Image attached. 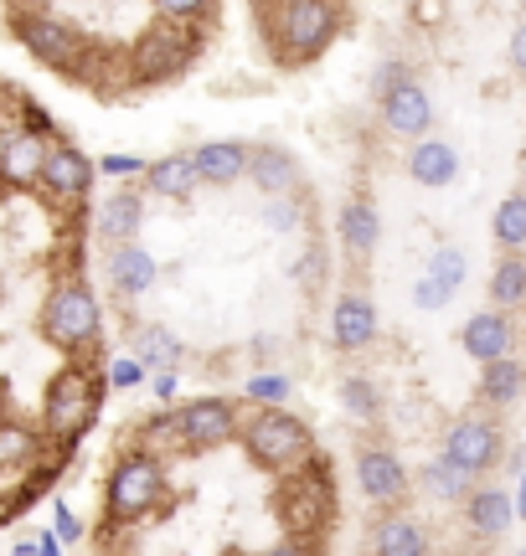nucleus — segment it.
Masks as SVG:
<instances>
[{
    "instance_id": "1",
    "label": "nucleus",
    "mask_w": 526,
    "mask_h": 556,
    "mask_svg": "<svg viewBox=\"0 0 526 556\" xmlns=\"http://www.w3.org/2000/svg\"><path fill=\"white\" fill-rule=\"evenodd\" d=\"M259 37L268 47L274 67H310L330 52V41L346 31L351 11L346 5H325V0H279V5H259Z\"/></svg>"
},
{
    "instance_id": "2",
    "label": "nucleus",
    "mask_w": 526,
    "mask_h": 556,
    "mask_svg": "<svg viewBox=\"0 0 526 556\" xmlns=\"http://www.w3.org/2000/svg\"><path fill=\"white\" fill-rule=\"evenodd\" d=\"M37 330L41 340L67 361H88L99 351L103 340V304L93 294V283H83V278H58L52 283V294L41 304L37 315Z\"/></svg>"
},
{
    "instance_id": "3",
    "label": "nucleus",
    "mask_w": 526,
    "mask_h": 556,
    "mask_svg": "<svg viewBox=\"0 0 526 556\" xmlns=\"http://www.w3.org/2000/svg\"><path fill=\"white\" fill-rule=\"evenodd\" d=\"M243 454L259 464L263 475H279V479H295L304 469H315L321 458H315V433H310V422L295 417L289 407H259L253 417H243Z\"/></svg>"
},
{
    "instance_id": "4",
    "label": "nucleus",
    "mask_w": 526,
    "mask_h": 556,
    "mask_svg": "<svg viewBox=\"0 0 526 556\" xmlns=\"http://www.w3.org/2000/svg\"><path fill=\"white\" fill-rule=\"evenodd\" d=\"M11 26L41 67L62 73L67 83L88 78V37L62 5H11Z\"/></svg>"
},
{
    "instance_id": "5",
    "label": "nucleus",
    "mask_w": 526,
    "mask_h": 556,
    "mask_svg": "<svg viewBox=\"0 0 526 556\" xmlns=\"http://www.w3.org/2000/svg\"><path fill=\"white\" fill-rule=\"evenodd\" d=\"M171 475H165V458L150 448H129L114 458V469L103 479V516L114 526H140L150 510H161Z\"/></svg>"
},
{
    "instance_id": "6",
    "label": "nucleus",
    "mask_w": 526,
    "mask_h": 556,
    "mask_svg": "<svg viewBox=\"0 0 526 556\" xmlns=\"http://www.w3.org/2000/svg\"><path fill=\"white\" fill-rule=\"evenodd\" d=\"M103 407V387L88 366H62L58 377L47 381V397H41V428L62 443H73L78 433L93 428V417Z\"/></svg>"
},
{
    "instance_id": "7",
    "label": "nucleus",
    "mask_w": 526,
    "mask_h": 556,
    "mask_svg": "<svg viewBox=\"0 0 526 556\" xmlns=\"http://www.w3.org/2000/svg\"><path fill=\"white\" fill-rule=\"evenodd\" d=\"M439 458L480 484L486 475H496L506 464V433H501V422L490 413H460L439 438Z\"/></svg>"
},
{
    "instance_id": "8",
    "label": "nucleus",
    "mask_w": 526,
    "mask_h": 556,
    "mask_svg": "<svg viewBox=\"0 0 526 556\" xmlns=\"http://www.w3.org/2000/svg\"><path fill=\"white\" fill-rule=\"evenodd\" d=\"M206 26H212V21H171V16L155 11V26L140 37V52H135V73H140V83L181 78L186 67L197 62V47H202Z\"/></svg>"
},
{
    "instance_id": "9",
    "label": "nucleus",
    "mask_w": 526,
    "mask_h": 556,
    "mask_svg": "<svg viewBox=\"0 0 526 556\" xmlns=\"http://www.w3.org/2000/svg\"><path fill=\"white\" fill-rule=\"evenodd\" d=\"M165 428L186 454H206V448H223L243 433V407L233 397H191L165 413Z\"/></svg>"
},
{
    "instance_id": "10",
    "label": "nucleus",
    "mask_w": 526,
    "mask_h": 556,
    "mask_svg": "<svg viewBox=\"0 0 526 556\" xmlns=\"http://www.w3.org/2000/svg\"><path fill=\"white\" fill-rule=\"evenodd\" d=\"M351 469H356V490L366 495V505H377L383 516L413 495V475H408L403 454L392 443H362Z\"/></svg>"
},
{
    "instance_id": "11",
    "label": "nucleus",
    "mask_w": 526,
    "mask_h": 556,
    "mask_svg": "<svg viewBox=\"0 0 526 556\" xmlns=\"http://www.w3.org/2000/svg\"><path fill=\"white\" fill-rule=\"evenodd\" d=\"M377 119H383L387 135L418 144V139H428V129H434V99H428L424 83L408 73L403 83H392L383 99H377Z\"/></svg>"
},
{
    "instance_id": "12",
    "label": "nucleus",
    "mask_w": 526,
    "mask_h": 556,
    "mask_svg": "<svg viewBox=\"0 0 526 556\" xmlns=\"http://www.w3.org/2000/svg\"><path fill=\"white\" fill-rule=\"evenodd\" d=\"M377 336H383V315H377L372 294L341 289L336 304H330V345H336L341 356H362V351L377 345Z\"/></svg>"
},
{
    "instance_id": "13",
    "label": "nucleus",
    "mask_w": 526,
    "mask_h": 556,
    "mask_svg": "<svg viewBox=\"0 0 526 556\" xmlns=\"http://www.w3.org/2000/svg\"><path fill=\"white\" fill-rule=\"evenodd\" d=\"M93 176H99V160H88L78 144L58 139L52 155H47V165H41V191L52 201H62V206H73V201H88Z\"/></svg>"
},
{
    "instance_id": "14",
    "label": "nucleus",
    "mask_w": 526,
    "mask_h": 556,
    "mask_svg": "<svg viewBox=\"0 0 526 556\" xmlns=\"http://www.w3.org/2000/svg\"><path fill=\"white\" fill-rule=\"evenodd\" d=\"M52 144H58V135H41V129H32V124L11 129V135L0 139V180L16 186V191L41 186V165H47V155H52Z\"/></svg>"
},
{
    "instance_id": "15",
    "label": "nucleus",
    "mask_w": 526,
    "mask_h": 556,
    "mask_svg": "<svg viewBox=\"0 0 526 556\" xmlns=\"http://www.w3.org/2000/svg\"><path fill=\"white\" fill-rule=\"evenodd\" d=\"M248 180L263 191V201L300 197L304 191V165L295 150L284 144H248Z\"/></svg>"
},
{
    "instance_id": "16",
    "label": "nucleus",
    "mask_w": 526,
    "mask_h": 556,
    "mask_svg": "<svg viewBox=\"0 0 526 556\" xmlns=\"http://www.w3.org/2000/svg\"><path fill=\"white\" fill-rule=\"evenodd\" d=\"M103 274H109V283H114V294L124 304H135V299H145L161 283V263H155V253L145 242H124V248H109Z\"/></svg>"
},
{
    "instance_id": "17",
    "label": "nucleus",
    "mask_w": 526,
    "mask_h": 556,
    "mask_svg": "<svg viewBox=\"0 0 526 556\" xmlns=\"http://www.w3.org/2000/svg\"><path fill=\"white\" fill-rule=\"evenodd\" d=\"M511 345H516V325H511V315H501V309H475V315L460 325V351H465L469 361H480V366L506 361Z\"/></svg>"
},
{
    "instance_id": "18",
    "label": "nucleus",
    "mask_w": 526,
    "mask_h": 556,
    "mask_svg": "<svg viewBox=\"0 0 526 556\" xmlns=\"http://www.w3.org/2000/svg\"><path fill=\"white\" fill-rule=\"evenodd\" d=\"M145 227V191L140 186H120L114 197L99 201V217H93V232L109 248H124V242H140Z\"/></svg>"
},
{
    "instance_id": "19",
    "label": "nucleus",
    "mask_w": 526,
    "mask_h": 556,
    "mask_svg": "<svg viewBox=\"0 0 526 556\" xmlns=\"http://www.w3.org/2000/svg\"><path fill=\"white\" fill-rule=\"evenodd\" d=\"M403 170L418 180V186H428V191H444V186H454V180H460L465 160H460V144L428 135V139H418V144H408Z\"/></svg>"
},
{
    "instance_id": "20",
    "label": "nucleus",
    "mask_w": 526,
    "mask_h": 556,
    "mask_svg": "<svg viewBox=\"0 0 526 556\" xmlns=\"http://www.w3.org/2000/svg\"><path fill=\"white\" fill-rule=\"evenodd\" d=\"M372 556H434V536L418 516L387 510L372 520Z\"/></svg>"
},
{
    "instance_id": "21",
    "label": "nucleus",
    "mask_w": 526,
    "mask_h": 556,
    "mask_svg": "<svg viewBox=\"0 0 526 556\" xmlns=\"http://www.w3.org/2000/svg\"><path fill=\"white\" fill-rule=\"evenodd\" d=\"M511 520H516V510H511V490H501V484H475L465 500V531L475 541H501L511 531Z\"/></svg>"
},
{
    "instance_id": "22",
    "label": "nucleus",
    "mask_w": 526,
    "mask_h": 556,
    "mask_svg": "<svg viewBox=\"0 0 526 556\" xmlns=\"http://www.w3.org/2000/svg\"><path fill=\"white\" fill-rule=\"evenodd\" d=\"M191 165H197L202 186H233L248 176V144L243 139H206L191 150Z\"/></svg>"
},
{
    "instance_id": "23",
    "label": "nucleus",
    "mask_w": 526,
    "mask_h": 556,
    "mask_svg": "<svg viewBox=\"0 0 526 556\" xmlns=\"http://www.w3.org/2000/svg\"><path fill=\"white\" fill-rule=\"evenodd\" d=\"M202 191L197 180V165H191V150L181 155H161L145 165V197H165V201H191Z\"/></svg>"
},
{
    "instance_id": "24",
    "label": "nucleus",
    "mask_w": 526,
    "mask_h": 556,
    "mask_svg": "<svg viewBox=\"0 0 526 556\" xmlns=\"http://www.w3.org/2000/svg\"><path fill=\"white\" fill-rule=\"evenodd\" d=\"M336 227H341V242L346 253L356 263H366L372 253H377V242H383V217H377V206L366 197H351L341 206V217H336Z\"/></svg>"
},
{
    "instance_id": "25",
    "label": "nucleus",
    "mask_w": 526,
    "mask_h": 556,
    "mask_svg": "<svg viewBox=\"0 0 526 556\" xmlns=\"http://www.w3.org/2000/svg\"><path fill=\"white\" fill-rule=\"evenodd\" d=\"M129 356L140 361L150 377H165V371H181V361H186V345L176 330H165V325H145L140 336H135V351Z\"/></svg>"
},
{
    "instance_id": "26",
    "label": "nucleus",
    "mask_w": 526,
    "mask_h": 556,
    "mask_svg": "<svg viewBox=\"0 0 526 556\" xmlns=\"http://www.w3.org/2000/svg\"><path fill=\"white\" fill-rule=\"evenodd\" d=\"M480 407H516L522 402V392H526V366L516 356H506V361H496V366H480Z\"/></svg>"
},
{
    "instance_id": "27",
    "label": "nucleus",
    "mask_w": 526,
    "mask_h": 556,
    "mask_svg": "<svg viewBox=\"0 0 526 556\" xmlns=\"http://www.w3.org/2000/svg\"><path fill=\"white\" fill-rule=\"evenodd\" d=\"M490 309H501V315H511V309H522L526 304V258L522 253H501L496 258V268H490Z\"/></svg>"
},
{
    "instance_id": "28",
    "label": "nucleus",
    "mask_w": 526,
    "mask_h": 556,
    "mask_svg": "<svg viewBox=\"0 0 526 556\" xmlns=\"http://www.w3.org/2000/svg\"><path fill=\"white\" fill-rule=\"evenodd\" d=\"M418 484H424V495L439 500V505H465L469 490H475V479H465L460 469H454V464H444L439 454H434L424 469H418Z\"/></svg>"
},
{
    "instance_id": "29",
    "label": "nucleus",
    "mask_w": 526,
    "mask_h": 556,
    "mask_svg": "<svg viewBox=\"0 0 526 556\" xmlns=\"http://www.w3.org/2000/svg\"><path fill=\"white\" fill-rule=\"evenodd\" d=\"M490 238L501 253H526V191H511L496 217H490Z\"/></svg>"
},
{
    "instance_id": "30",
    "label": "nucleus",
    "mask_w": 526,
    "mask_h": 556,
    "mask_svg": "<svg viewBox=\"0 0 526 556\" xmlns=\"http://www.w3.org/2000/svg\"><path fill=\"white\" fill-rule=\"evenodd\" d=\"M341 407L351 422H377L383 417V387L366 371H351V377H341Z\"/></svg>"
},
{
    "instance_id": "31",
    "label": "nucleus",
    "mask_w": 526,
    "mask_h": 556,
    "mask_svg": "<svg viewBox=\"0 0 526 556\" xmlns=\"http://www.w3.org/2000/svg\"><path fill=\"white\" fill-rule=\"evenodd\" d=\"M424 278H434L439 289H444L449 299L465 289V278H469V258H465V248H454V242H439L434 253H428V268Z\"/></svg>"
},
{
    "instance_id": "32",
    "label": "nucleus",
    "mask_w": 526,
    "mask_h": 556,
    "mask_svg": "<svg viewBox=\"0 0 526 556\" xmlns=\"http://www.w3.org/2000/svg\"><path fill=\"white\" fill-rule=\"evenodd\" d=\"M243 397L253 402V407H289V402H295V377L279 371V366H263V371H253V377L243 381Z\"/></svg>"
},
{
    "instance_id": "33",
    "label": "nucleus",
    "mask_w": 526,
    "mask_h": 556,
    "mask_svg": "<svg viewBox=\"0 0 526 556\" xmlns=\"http://www.w3.org/2000/svg\"><path fill=\"white\" fill-rule=\"evenodd\" d=\"M263 227H268L274 238H295V232H304V201L300 197L263 201Z\"/></svg>"
},
{
    "instance_id": "34",
    "label": "nucleus",
    "mask_w": 526,
    "mask_h": 556,
    "mask_svg": "<svg viewBox=\"0 0 526 556\" xmlns=\"http://www.w3.org/2000/svg\"><path fill=\"white\" fill-rule=\"evenodd\" d=\"M145 165H150L145 155L114 150V155H103V160H99V176H109V180H135V176H140V180H145Z\"/></svg>"
},
{
    "instance_id": "35",
    "label": "nucleus",
    "mask_w": 526,
    "mask_h": 556,
    "mask_svg": "<svg viewBox=\"0 0 526 556\" xmlns=\"http://www.w3.org/2000/svg\"><path fill=\"white\" fill-rule=\"evenodd\" d=\"M145 381H150V371H145L135 356L109 361V387H120V392H135V387H145Z\"/></svg>"
},
{
    "instance_id": "36",
    "label": "nucleus",
    "mask_w": 526,
    "mask_h": 556,
    "mask_svg": "<svg viewBox=\"0 0 526 556\" xmlns=\"http://www.w3.org/2000/svg\"><path fill=\"white\" fill-rule=\"evenodd\" d=\"M52 536H58L62 546H78V541H83V520H78V510H73L67 500H58V505H52Z\"/></svg>"
},
{
    "instance_id": "37",
    "label": "nucleus",
    "mask_w": 526,
    "mask_h": 556,
    "mask_svg": "<svg viewBox=\"0 0 526 556\" xmlns=\"http://www.w3.org/2000/svg\"><path fill=\"white\" fill-rule=\"evenodd\" d=\"M444 304H449V294H444V289H439L434 278H424V274H418V283H413V309H424V315H439Z\"/></svg>"
},
{
    "instance_id": "38",
    "label": "nucleus",
    "mask_w": 526,
    "mask_h": 556,
    "mask_svg": "<svg viewBox=\"0 0 526 556\" xmlns=\"http://www.w3.org/2000/svg\"><path fill=\"white\" fill-rule=\"evenodd\" d=\"M408 73H413V67H408V62H383V67H377V73H372V93H377V99H383L387 88H392V83H403Z\"/></svg>"
},
{
    "instance_id": "39",
    "label": "nucleus",
    "mask_w": 526,
    "mask_h": 556,
    "mask_svg": "<svg viewBox=\"0 0 526 556\" xmlns=\"http://www.w3.org/2000/svg\"><path fill=\"white\" fill-rule=\"evenodd\" d=\"M506 58H511V73H516V78H526V21L516 26V31H511Z\"/></svg>"
},
{
    "instance_id": "40",
    "label": "nucleus",
    "mask_w": 526,
    "mask_h": 556,
    "mask_svg": "<svg viewBox=\"0 0 526 556\" xmlns=\"http://www.w3.org/2000/svg\"><path fill=\"white\" fill-rule=\"evenodd\" d=\"M150 387H155V397H161V402H176V392H181V371H165V377H150Z\"/></svg>"
},
{
    "instance_id": "41",
    "label": "nucleus",
    "mask_w": 526,
    "mask_h": 556,
    "mask_svg": "<svg viewBox=\"0 0 526 556\" xmlns=\"http://www.w3.org/2000/svg\"><path fill=\"white\" fill-rule=\"evenodd\" d=\"M259 556H315V552H310L304 541H274V546H268V552H259Z\"/></svg>"
},
{
    "instance_id": "42",
    "label": "nucleus",
    "mask_w": 526,
    "mask_h": 556,
    "mask_svg": "<svg viewBox=\"0 0 526 556\" xmlns=\"http://www.w3.org/2000/svg\"><path fill=\"white\" fill-rule=\"evenodd\" d=\"M511 510H516V520H526V469L516 475V490H511Z\"/></svg>"
},
{
    "instance_id": "43",
    "label": "nucleus",
    "mask_w": 526,
    "mask_h": 556,
    "mask_svg": "<svg viewBox=\"0 0 526 556\" xmlns=\"http://www.w3.org/2000/svg\"><path fill=\"white\" fill-rule=\"evenodd\" d=\"M11 556H41V552H37V541H21V546H16Z\"/></svg>"
},
{
    "instance_id": "44",
    "label": "nucleus",
    "mask_w": 526,
    "mask_h": 556,
    "mask_svg": "<svg viewBox=\"0 0 526 556\" xmlns=\"http://www.w3.org/2000/svg\"><path fill=\"white\" fill-rule=\"evenodd\" d=\"M5 99H11V93H5V88H0V119H5Z\"/></svg>"
},
{
    "instance_id": "45",
    "label": "nucleus",
    "mask_w": 526,
    "mask_h": 556,
    "mask_svg": "<svg viewBox=\"0 0 526 556\" xmlns=\"http://www.w3.org/2000/svg\"><path fill=\"white\" fill-rule=\"evenodd\" d=\"M516 556H526V546H522V552H516Z\"/></svg>"
},
{
    "instance_id": "46",
    "label": "nucleus",
    "mask_w": 526,
    "mask_h": 556,
    "mask_svg": "<svg viewBox=\"0 0 526 556\" xmlns=\"http://www.w3.org/2000/svg\"><path fill=\"white\" fill-rule=\"evenodd\" d=\"M522 454H526V443H522Z\"/></svg>"
},
{
    "instance_id": "47",
    "label": "nucleus",
    "mask_w": 526,
    "mask_h": 556,
    "mask_svg": "<svg viewBox=\"0 0 526 556\" xmlns=\"http://www.w3.org/2000/svg\"><path fill=\"white\" fill-rule=\"evenodd\" d=\"M522 258H526V253H522Z\"/></svg>"
}]
</instances>
